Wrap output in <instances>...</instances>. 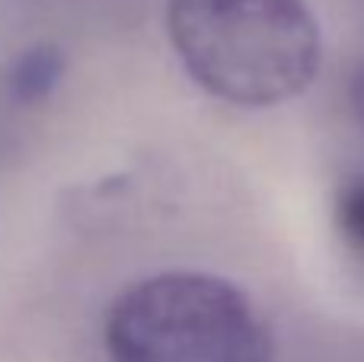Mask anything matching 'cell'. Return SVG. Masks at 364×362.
<instances>
[{"label": "cell", "mask_w": 364, "mask_h": 362, "mask_svg": "<svg viewBox=\"0 0 364 362\" xmlns=\"http://www.w3.org/2000/svg\"><path fill=\"white\" fill-rule=\"evenodd\" d=\"M164 19L186 74L237 109L288 103L320 74L323 36L307 0H166Z\"/></svg>", "instance_id": "obj_1"}, {"label": "cell", "mask_w": 364, "mask_h": 362, "mask_svg": "<svg viewBox=\"0 0 364 362\" xmlns=\"http://www.w3.org/2000/svg\"><path fill=\"white\" fill-rule=\"evenodd\" d=\"M102 350L109 362H275L250 295L198 269L132 282L106 311Z\"/></svg>", "instance_id": "obj_2"}, {"label": "cell", "mask_w": 364, "mask_h": 362, "mask_svg": "<svg viewBox=\"0 0 364 362\" xmlns=\"http://www.w3.org/2000/svg\"><path fill=\"white\" fill-rule=\"evenodd\" d=\"M64 77V55L55 45H32L6 71V90L16 103H42Z\"/></svg>", "instance_id": "obj_3"}, {"label": "cell", "mask_w": 364, "mask_h": 362, "mask_svg": "<svg viewBox=\"0 0 364 362\" xmlns=\"http://www.w3.org/2000/svg\"><path fill=\"white\" fill-rule=\"evenodd\" d=\"M336 224L348 250L364 260V180H352L336 196Z\"/></svg>", "instance_id": "obj_4"}, {"label": "cell", "mask_w": 364, "mask_h": 362, "mask_svg": "<svg viewBox=\"0 0 364 362\" xmlns=\"http://www.w3.org/2000/svg\"><path fill=\"white\" fill-rule=\"evenodd\" d=\"M352 109L364 122V58H361L358 71H355V81H352Z\"/></svg>", "instance_id": "obj_5"}]
</instances>
